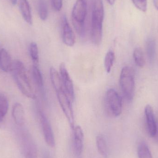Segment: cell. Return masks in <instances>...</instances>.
<instances>
[{
	"label": "cell",
	"mask_w": 158,
	"mask_h": 158,
	"mask_svg": "<svg viewBox=\"0 0 158 158\" xmlns=\"http://www.w3.org/2000/svg\"><path fill=\"white\" fill-rule=\"evenodd\" d=\"M11 72L19 89L23 94L28 98L35 99L36 95L23 63L18 60L13 61Z\"/></svg>",
	"instance_id": "obj_1"
},
{
	"label": "cell",
	"mask_w": 158,
	"mask_h": 158,
	"mask_svg": "<svg viewBox=\"0 0 158 158\" xmlns=\"http://www.w3.org/2000/svg\"><path fill=\"white\" fill-rule=\"evenodd\" d=\"M104 19V8L103 1L102 0H94L91 35L92 42L96 45H100L102 42Z\"/></svg>",
	"instance_id": "obj_2"
},
{
	"label": "cell",
	"mask_w": 158,
	"mask_h": 158,
	"mask_svg": "<svg viewBox=\"0 0 158 158\" xmlns=\"http://www.w3.org/2000/svg\"><path fill=\"white\" fill-rule=\"evenodd\" d=\"M120 85L123 94L128 101H131L135 92V73L132 68L125 66L122 69L120 75Z\"/></svg>",
	"instance_id": "obj_3"
},
{
	"label": "cell",
	"mask_w": 158,
	"mask_h": 158,
	"mask_svg": "<svg viewBox=\"0 0 158 158\" xmlns=\"http://www.w3.org/2000/svg\"><path fill=\"white\" fill-rule=\"evenodd\" d=\"M87 15V3L85 0H77L72 11V21L78 34L84 36L85 33V19Z\"/></svg>",
	"instance_id": "obj_4"
},
{
	"label": "cell",
	"mask_w": 158,
	"mask_h": 158,
	"mask_svg": "<svg viewBox=\"0 0 158 158\" xmlns=\"http://www.w3.org/2000/svg\"><path fill=\"white\" fill-rule=\"evenodd\" d=\"M105 106L108 113L115 117H118L123 110L122 99L114 89H108L105 96Z\"/></svg>",
	"instance_id": "obj_5"
},
{
	"label": "cell",
	"mask_w": 158,
	"mask_h": 158,
	"mask_svg": "<svg viewBox=\"0 0 158 158\" xmlns=\"http://www.w3.org/2000/svg\"><path fill=\"white\" fill-rule=\"evenodd\" d=\"M57 99L64 114L71 130L73 131L75 127V116L72 107V101L65 91L64 88L56 91Z\"/></svg>",
	"instance_id": "obj_6"
},
{
	"label": "cell",
	"mask_w": 158,
	"mask_h": 158,
	"mask_svg": "<svg viewBox=\"0 0 158 158\" xmlns=\"http://www.w3.org/2000/svg\"><path fill=\"white\" fill-rule=\"evenodd\" d=\"M59 72L65 91L72 102H74L75 98L74 84L65 64L64 63H62L60 64Z\"/></svg>",
	"instance_id": "obj_7"
},
{
	"label": "cell",
	"mask_w": 158,
	"mask_h": 158,
	"mask_svg": "<svg viewBox=\"0 0 158 158\" xmlns=\"http://www.w3.org/2000/svg\"><path fill=\"white\" fill-rule=\"evenodd\" d=\"M21 147L26 158H37L38 150L34 140L28 134L24 135L21 140Z\"/></svg>",
	"instance_id": "obj_8"
},
{
	"label": "cell",
	"mask_w": 158,
	"mask_h": 158,
	"mask_svg": "<svg viewBox=\"0 0 158 158\" xmlns=\"http://www.w3.org/2000/svg\"><path fill=\"white\" fill-rule=\"evenodd\" d=\"M40 122L44 140L47 144L52 148L55 145V140L52 126L47 117L42 112L40 114Z\"/></svg>",
	"instance_id": "obj_9"
},
{
	"label": "cell",
	"mask_w": 158,
	"mask_h": 158,
	"mask_svg": "<svg viewBox=\"0 0 158 158\" xmlns=\"http://www.w3.org/2000/svg\"><path fill=\"white\" fill-rule=\"evenodd\" d=\"M62 34L63 42L66 45L72 47L75 45L76 42L75 34L65 16L62 18Z\"/></svg>",
	"instance_id": "obj_10"
},
{
	"label": "cell",
	"mask_w": 158,
	"mask_h": 158,
	"mask_svg": "<svg viewBox=\"0 0 158 158\" xmlns=\"http://www.w3.org/2000/svg\"><path fill=\"white\" fill-rule=\"evenodd\" d=\"M145 114L148 134L151 137L154 138L156 132L157 122L156 121L154 110L152 106L149 105L146 106Z\"/></svg>",
	"instance_id": "obj_11"
},
{
	"label": "cell",
	"mask_w": 158,
	"mask_h": 158,
	"mask_svg": "<svg viewBox=\"0 0 158 158\" xmlns=\"http://www.w3.org/2000/svg\"><path fill=\"white\" fill-rule=\"evenodd\" d=\"M73 144L74 151L78 157L81 156L83 148L84 133L81 127L75 126L73 130Z\"/></svg>",
	"instance_id": "obj_12"
},
{
	"label": "cell",
	"mask_w": 158,
	"mask_h": 158,
	"mask_svg": "<svg viewBox=\"0 0 158 158\" xmlns=\"http://www.w3.org/2000/svg\"><path fill=\"white\" fill-rule=\"evenodd\" d=\"M12 116L17 125L22 126L25 123V111L20 103L17 102L14 104L12 108Z\"/></svg>",
	"instance_id": "obj_13"
},
{
	"label": "cell",
	"mask_w": 158,
	"mask_h": 158,
	"mask_svg": "<svg viewBox=\"0 0 158 158\" xmlns=\"http://www.w3.org/2000/svg\"><path fill=\"white\" fill-rule=\"evenodd\" d=\"M13 61L8 52L4 49L0 50V68L6 72H10Z\"/></svg>",
	"instance_id": "obj_14"
},
{
	"label": "cell",
	"mask_w": 158,
	"mask_h": 158,
	"mask_svg": "<svg viewBox=\"0 0 158 158\" xmlns=\"http://www.w3.org/2000/svg\"><path fill=\"white\" fill-rule=\"evenodd\" d=\"M19 7L24 20L30 25L32 24V18L31 9L27 0H20Z\"/></svg>",
	"instance_id": "obj_15"
},
{
	"label": "cell",
	"mask_w": 158,
	"mask_h": 158,
	"mask_svg": "<svg viewBox=\"0 0 158 158\" xmlns=\"http://www.w3.org/2000/svg\"><path fill=\"white\" fill-rule=\"evenodd\" d=\"M96 143L98 151L100 156L104 158H107L108 148L105 136L102 134L98 135L96 138Z\"/></svg>",
	"instance_id": "obj_16"
},
{
	"label": "cell",
	"mask_w": 158,
	"mask_h": 158,
	"mask_svg": "<svg viewBox=\"0 0 158 158\" xmlns=\"http://www.w3.org/2000/svg\"><path fill=\"white\" fill-rule=\"evenodd\" d=\"M9 104L6 97L0 93V128H4V119L8 111Z\"/></svg>",
	"instance_id": "obj_17"
},
{
	"label": "cell",
	"mask_w": 158,
	"mask_h": 158,
	"mask_svg": "<svg viewBox=\"0 0 158 158\" xmlns=\"http://www.w3.org/2000/svg\"><path fill=\"white\" fill-rule=\"evenodd\" d=\"M50 75L51 82L56 91L64 88L60 74L54 68L52 67L50 69Z\"/></svg>",
	"instance_id": "obj_18"
},
{
	"label": "cell",
	"mask_w": 158,
	"mask_h": 158,
	"mask_svg": "<svg viewBox=\"0 0 158 158\" xmlns=\"http://www.w3.org/2000/svg\"><path fill=\"white\" fill-rule=\"evenodd\" d=\"M147 54L150 62H153L155 60L156 53V43L154 39H148L146 44Z\"/></svg>",
	"instance_id": "obj_19"
},
{
	"label": "cell",
	"mask_w": 158,
	"mask_h": 158,
	"mask_svg": "<svg viewBox=\"0 0 158 158\" xmlns=\"http://www.w3.org/2000/svg\"><path fill=\"white\" fill-rule=\"evenodd\" d=\"M32 76L35 84L40 88L43 87L44 82L42 75L38 65H33L32 67Z\"/></svg>",
	"instance_id": "obj_20"
},
{
	"label": "cell",
	"mask_w": 158,
	"mask_h": 158,
	"mask_svg": "<svg viewBox=\"0 0 158 158\" xmlns=\"http://www.w3.org/2000/svg\"><path fill=\"white\" fill-rule=\"evenodd\" d=\"M133 58L137 66L143 68L145 64L144 56L142 48H136L133 52Z\"/></svg>",
	"instance_id": "obj_21"
},
{
	"label": "cell",
	"mask_w": 158,
	"mask_h": 158,
	"mask_svg": "<svg viewBox=\"0 0 158 158\" xmlns=\"http://www.w3.org/2000/svg\"><path fill=\"white\" fill-rule=\"evenodd\" d=\"M115 59V55L114 52L111 50L108 51L105 56L104 60V66L107 73H109L111 71Z\"/></svg>",
	"instance_id": "obj_22"
},
{
	"label": "cell",
	"mask_w": 158,
	"mask_h": 158,
	"mask_svg": "<svg viewBox=\"0 0 158 158\" xmlns=\"http://www.w3.org/2000/svg\"><path fill=\"white\" fill-rule=\"evenodd\" d=\"M138 158H153L149 148L144 142L139 144L138 148Z\"/></svg>",
	"instance_id": "obj_23"
},
{
	"label": "cell",
	"mask_w": 158,
	"mask_h": 158,
	"mask_svg": "<svg viewBox=\"0 0 158 158\" xmlns=\"http://www.w3.org/2000/svg\"><path fill=\"white\" fill-rule=\"evenodd\" d=\"M29 53L33 65H38L39 62V49L36 43L31 42L30 44Z\"/></svg>",
	"instance_id": "obj_24"
},
{
	"label": "cell",
	"mask_w": 158,
	"mask_h": 158,
	"mask_svg": "<svg viewBox=\"0 0 158 158\" xmlns=\"http://www.w3.org/2000/svg\"><path fill=\"white\" fill-rule=\"evenodd\" d=\"M38 12L39 16L41 20L45 21L48 16L47 4L44 0H40L38 3Z\"/></svg>",
	"instance_id": "obj_25"
},
{
	"label": "cell",
	"mask_w": 158,
	"mask_h": 158,
	"mask_svg": "<svg viewBox=\"0 0 158 158\" xmlns=\"http://www.w3.org/2000/svg\"><path fill=\"white\" fill-rule=\"evenodd\" d=\"M134 5L136 8L143 12H146L147 10V0H132Z\"/></svg>",
	"instance_id": "obj_26"
},
{
	"label": "cell",
	"mask_w": 158,
	"mask_h": 158,
	"mask_svg": "<svg viewBox=\"0 0 158 158\" xmlns=\"http://www.w3.org/2000/svg\"><path fill=\"white\" fill-rule=\"evenodd\" d=\"M54 9L56 11H60L63 6V0H52Z\"/></svg>",
	"instance_id": "obj_27"
},
{
	"label": "cell",
	"mask_w": 158,
	"mask_h": 158,
	"mask_svg": "<svg viewBox=\"0 0 158 158\" xmlns=\"http://www.w3.org/2000/svg\"><path fill=\"white\" fill-rule=\"evenodd\" d=\"M156 140V142L158 144V123L157 122V126L156 132V135L154 137Z\"/></svg>",
	"instance_id": "obj_28"
},
{
	"label": "cell",
	"mask_w": 158,
	"mask_h": 158,
	"mask_svg": "<svg viewBox=\"0 0 158 158\" xmlns=\"http://www.w3.org/2000/svg\"><path fill=\"white\" fill-rule=\"evenodd\" d=\"M107 1L110 5L112 6L115 4L116 0H107Z\"/></svg>",
	"instance_id": "obj_29"
},
{
	"label": "cell",
	"mask_w": 158,
	"mask_h": 158,
	"mask_svg": "<svg viewBox=\"0 0 158 158\" xmlns=\"http://www.w3.org/2000/svg\"><path fill=\"white\" fill-rule=\"evenodd\" d=\"M154 1V4L155 7L158 10V0H153Z\"/></svg>",
	"instance_id": "obj_30"
},
{
	"label": "cell",
	"mask_w": 158,
	"mask_h": 158,
	"mask_svg": "<svg viewBox=\"0 0 158 158\" xmlns=\"http://www.w3.org/2000/svg\"><path fill=\"white\" fill-rule=\"evenodd\" d=\"M10 1L11 3H12V4L14 5H15L16 4L17 2V0H10Z\"/></svg>",
	"instance_id": "obj_31"
}]
</instances>
